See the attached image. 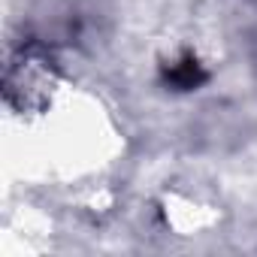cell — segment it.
<instances>
[{
	"mask_svg": "<svg viewBox=\"0 0 257 257\" xmlns=\"http://www.w3.org/2000/svg\"><path fill=\"white\" fill-rule=\"evenodd\" d=\"M203 79H206V73H203V67H200L194 58H185V61L173 64V67L167 70V82H170L173 88H179V91H191V88H197Z\"/></svg>",
	"mask_w": 257,
	"mask_h": 257,
	"instance_id": "obj_1",
	"label": "cell"
}]
</instances>
